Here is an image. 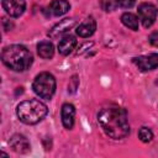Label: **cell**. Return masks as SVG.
Segmentation results:
<instances>
[{"label": "cell", "mask_w": 158, "mask_h": 158, "mask_svg": "<svg viewBox=\"0 0 158 158\" xmlns=\"http://www.w3.org/2000/svg\"><path fill=\"white\" fill-rule=\"evenodd\" d=\"M69 7H70V5L67 0H53L51 2V6H49L51 12L54 16H62V15L67 14Z\"/></svg>", "instance_id": "4fadbf2b"}, {"label": "cell", "mask_w": 158, "mask_h": 158, "mask_svg": "<svg viewBox=\"0 0 158 158\" xmlns=\"http://www.w3.org/2000/svg\"><path fill=\"white\" fill-rule=\"evenodd\" d=\"M149 43L152 44V46H154V47H158V31L157 32H153V33H151V36H149Z\"/></svg>", "instance_id": "d6986e66"}, {"label": "cell", "mask_w": 158, "mask_h": 158, "mask_svg": "<svg viewBox=\"0 0 158 158\" xmlns=\"http://www.w3.org/2000/svg\"><path fill=\"white\" fill-rule=\"evenodd\" d=\"M77 46V40L73 36H64L58 43V52L62 56H68Z\"/></svg>", "instance_id": "7c38bea8"}, {"label": "cell", "mask_w": 158, "mask_h": 158, "mask_svg": "<svg viewBox=\"0 0 158 158\" xmlns=\"http://www.w3.org/2000/svg\"><path fill=\"white\" fill-rule=\"evenodd\" d=\"M98 121L104 132L114 138L120 139L130 133V125L126 111L114 104L104 106L98 114Z\"/></svg>", "instance_id": "6da1fadb"}, {"label": "cell", "mask_w": 158, "mask_h": 158, "mask_svg": "<svg viewBox=\"0 0 158 158\" xmlns=\"http://www.w3.org/2000/svg\"><path fill=\"white\" fill-rule=\"evenodd\" d=\"M47 106L36 99L25 100L17 105L16 114L21 122L26 125H35L47 115Z\"/></svg>", "instance_id": "3957f363"}, {"label": "cell", "mask_w": 158, "mask_h": 158, "mask_svg": "<svg viewBox=\"0 0 158 158\" xmlns=\"http://www.w3.org/2000/svg\"><path fill=\"white\" fill-rule=\"evenodd\" d=\"M33 91L42 99H51L56 91V79L51 73H40L33 80Z\"/></svg>", "instance_id": "277c9868"}, {"label": "cell", "mask_w": 158, "mask_h": 158, "mask_svg": "<svg viewBox=\"0 0 158 158\" xmlns=\"http://www.w3.org/2000/svg\"><path fill=\"white\" fill-rule=\"evenodd\" d=\"M2 62L6 67L15 72H23L28 69L33 62L32 53L21 44H11L2 49Z\"/></svg>", "instance_id": "7a4b0ae2"}, {"label": "cell", "mask_w": 158, "mask_h": 158, "mask_svg": "<svg viewBox=\"0 0 158 158\" xmlns=\"http://www.w3.org/2000/svg\"><path fill=\"white\" fill-rule=\"evenodd\" d=\"M77 21L74 19H63L62 21H59L58 23H56L48 32L49 38H58L59 36H63L65 32H68L70 28H73L75 26Z\"/></svg>", "instance_id": "52a82bcc"}, {"label": "cell", "mask_w": 158, "mask_h": 158, "mask_svg": "<svg viewBox=\"0 0 158 158\" xmlns=\"http://www.w3.org/2000/svg\"><path fill=\"white\" fill-rule=\"evenodd\" d=\"M133 62L138 67V69L142 72L156 69L158 67V53H151L147 56L136 57L133 58Z\"/></svg>", "instance_id": "8992f818"}, {"label": "cell", "mask_w": 158, "mask_h": 158, "mask_svg": "<svg viewBox=\"0 0 158 158\" xmlns=\"http://www.w3.org/2000/svg\"><path fill=\"white\" fill-rule=\"evenodd\" d=\"M117 5L121 6V7H125V9H130L135 5L136 0H116Z\"/></svg>", "instance_id": "ac0fdd59"}, {"label": "cell", "mask_w": 158, "mask_h": 158, "mask_svg": "<svg viewBox=\"0 0 158 158\" xmlns=\"http://www.w3.org/2000/svg\"><path fill=\"white\" fill-rule=\"evenodd\" d=\"M9 143H10V147L16 153H27L30 151V142L22 135H14L10 138Z\"/></svg>", "instance_id": "9c48e42d"}, {"label": "cell", "mask_w": 158, "mask_h": 158, "mask_svg": "<svg viewBox=\"0 0 158 158\" xmlns=\"http://www.w3.org/2000/svg\"><path fill=\"white\" fill-rule=\"evenodd\" d=\"M157 15H158V10L153 4L143 2L138 6V17L146 28L151 27L154 23Z\"/></svg>", "instance_id": "5b68a950"}, {"label": "cell", "mask_w": 158, "mask_h": 158, "mask_svg": "<svg viewBox=\"0 0 158 158\" xmlns=\"http://www.w3.org/2000/svg\"><path fill=\"white\" fill-rule=\"evenodd\" d=\"M100 6L104 11L110 12L116 9L117 2H116V0H100Z\"/></svg>", "instance_id": "e0dca14e"}, {"label": "cell", "mask_w": 158, "mask_h": 158, "mask_svg": "<svg viewBox=\"0 0 158 158\" xmlns=\"http://www.w3.org/2000/svg\"><path fill=\"white\" fill-rule=\"evenodd\" d=\"M37 53H38L40 57H42L44 59L52 58L53 57V53H54L53 44L49 41H43V42L38 43V46H37Z\"/></svg>", "instance_id": "5bb4252c"}, {"label": "cell", "mask_w": 158, "mask_h": 158, "mask_svg": "<svg viewBox=\"0 0 158 158\" xmlns=\"http://www.w3.org/2000/svg\"><path fill=\"white\" fill-rule=\"evenodd\" d=\"M95 30H96V22H95V20H94L93 17H89V19H86L84 22H81V23L77 27L75 31H77V35H78V36L86 38V37L91 36V35L95 32Z\"/></svg>", "instance_id": "8fae6325"}, {"label": "cell", "mask_w": 158, "mask_h": 158, "mask_svg": "<svg viewBox=\"0 0 158 158\" xmlns=\"http://www.w3.org/2000/svg\"><path fill=\"white\" fill-rule=\"evenodd\" d=\"M121 21L126 27H128V28H131L133 31L138 30V17L136 15H133L131 12H125L121 16Z\"/></svg>", "instance_id": "9a60e30c"}, {"label": "cell", "mask_w": 158, "mask_h": 158, "mask_svg": "<svg viewBox=\"0 0 158 158\" xmlns=\"http://www.w3.org/2000/svg\"><path fill=\"white\" fill-rule=\"evenodd\" d=\"M138 137H139V139H141L142 142L147 143V142H151V141H152L153 133H152V131H151L148 127H142V128H139V131H138Z\"/></svg>", "instance_id": "2e32d148"}, {"label": "cell", "mask_w": 158, "mask_h": 158, "mask_svg": "<svg viewBox=\"0 0 158 158\" xmlns=\"http://www.w3.org/2000/svg\"><path fill=\"white\" fill-rule=\"evenodd\" d=\"M2 9L6 11L7 15L12 17H19L23 14L26 9L25 0H2Z\"/></svg>", "instance_id": "ba28073f"}, {"label": "cell", "mask_w": 158, "mask_h": 158, "mask_svg": "<svg viewBox=\"0 0 158 158\" xmlns=\"http://www.w3.org/2000/svg\"><path fill=\"white\" fill-rule=\"evenodd\" d=\"M62 122L63 126L68 130H70L74 126V117H75V107L72 104H64L62 106Z\"/></svg>", "instance_id": "30bf717a"}]
</instances>
